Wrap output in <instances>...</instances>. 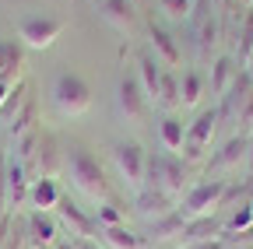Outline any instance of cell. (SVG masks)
Segmentation results:
<instances>
[{"label":"cell","mask_w":253,"mask_h":249,"mask_svg":"<svg viewBox=\"0 0 253 249\" xmlns=\"http://www.w3.org/2000/svg\"><path fill=\"white\" fill-rule=\"evenodd\" d=\"M63 162H67V172H71V186L78 193H84L88 200L102 204V200H113V186L106 179V169L99 165L95 154H88L84 147H71L63 154Z\"/></svg>","instance_id":"obj_1"},{"label":"cell","mask_w":253,"mask_h":249,"mask_svg":"<svg viewBox=\"0 0 253 249\" xmlns=\"http://www.w3.org/2000/svg\"><path fill=\"white\" fill-rule=\"evenodd\" d=\"M148 186L158 193L172 197L176 204L183 200V193L190 190V169L179 154H169V151H158V154H148Z\"/></svg>","instance_id":"obj_2"},{"label":"cell","mask_w":253,"mask_h":249,"mask_svg":"<svg viewBox=\"0 0 253 249\" xmlns=\"http://www.w3.org/2000/svg\"><path fill=\"white\" fill-rule=\"evenodd\" d=\"M91 102L95 99H91V88H88L84 77H78V74H56V81H53V106H56L60 116L78 119V116H84L91 109Z\"/></svg>","instance_id":"obj_3"},{"label":"cell","mask_w":253,"mask_h":249,"mask_svg":"<svg viewBox=\"0 0 253 249\" xmlns=\"http://www.w3.org/2000/svg\"><path fill=\"white\" fill-rule=\"evenodd\" d=\"M113 165L120 172V179L130 186V190H144L148 182V151L137 141H116L113 144Z\"/></svg>","instance_id":"obj_4"},{"label":"cell","mask_w":253,"mask_h":249,"mask_svg":"<svg viewBox=\"0 0 253 249\" xmlns=\"http://www.w3.org/2000/svg\"><path fill=\"white\" fill-rule=\"evenodd\" d=\"M218 109H201L197 112V119L186 127V141H183V147H179V158L190 165V162H204V154H208V147H211V141H214V130H218Z\"/></svg>","instance_id":"obj_5"},{"label":"cell","mask_w":253,"mask_h":249,"mask_svg":"<svg viewBox=\"0 0 253 249\" xmlns=\"http://www.w3.org/2000/svg\"><path fill=\"white\" fill-rule=\"evenodd\" d=\"M225 179H201L194 182L179 200L183 217H201V214H214V207H221V197H225Z\"/></svg>","instance_id":"obj_6"},{"label":"cell","mask_w":253,"mask_h":249,"mask_svg":"<svg viewBox=\"0 0 253 249\" xmlns=\"http://www.w3.org/2000/svg\"><path fill=\"white\" fill-rule=\"evenodd\" d=\"M53 211H56L60 228H67V232H71V239H102V225L95 221V214L81 211L71 197H63V193H60V200H56Z\"/></svg>","instance_id":"obj_7"},{"label":"cell","mask_w":253,"mask_h":249,"mask_svg":"<svg viewBox=\"0 0 253 249\" xmlns=\"http://www.w3.org/2000/svg\"><path fill=\"white\" fill-rule=\"evenodd\" d=\"M60 32H63V21H56V18L28 14V18L18 21V39H21L25 46H32V49H46V46H53V42L60 39Z\"/></svg>","instance_id":"obj_8"},{"label":"cell","mask_w":253,"mask_h":249,"mask_svg":"<svg viewBox=\"0 0 253 249\" xmlns=\"http://www.w3.org/2000/svg\"><path fill=\"white\" fill-rule=\"evenodd\" d=\"M116 109H120V116L126 123H144L151 102H148V95H144V88H141L137 77H123L120 81V88H116Z\"/></svg>","instance_id":"obj_9"},{"label":"cell","mask_w":253,"mask_h":249,"mask_svg":"<svg viewBox=\"0 0 253 249\" xmlns=\"http://www.w3.org/2000/svg\"><path fill=\"white\" fill-rule=\"evenodd\" d=\"M148 49H151V56H155L166 71H176V67L183 64L179 42L172 39L169 28H166V25H158V21H148Z\"/></svg>","instance_id":"obj_10"},{"label":"cell","mask_w":253,"mask_h":249,"mask_svg":"<svg viewBox=\"0 0 253 249\" xmlns=\"http://www.w3.org/2000/svg\"><path fill=\"white\" fill-rule=\"evenodd\" d=\"M25 235L32 249H56L60 242V221L49 211H32L25 217Z\"/></svg>","instance_id":"obj_11"},{"label":"cell","mask_w":253,"mask_h":249,"mask_svg":"<svg viewBox=\"0 0 253 249\" xmlns=\"http://www.w3.org/2000/svg\"><path fill=\"white\" fill-rule=\"evenodd\" d=\"M99 14L123 36H134L141 28V18H137V7L134 0H99Z\"/></svg>","instance_id":"obj_12"},{"label":"cell","mask_w":253,"mask_h":249,"mask_svg":"<svg viewBox=\"0 0 253 249\" xmlns=\"http://www.w3.org/2000/svg\"><path fill=\"white\" fill-rule=\"evenodd\" d=\"M221 225L214 214H201V217H186V225H183V232H179V239H176V246L179 249H186V246H201V242H211V239H218L221 235Z\"/></svg>","instance_id":"obj_13"},{"label":"cell","mask_w":253,"mask_h":249,"mask_svg":"<svg viewBox=\"0 0 253 249\" xmlns=\"http://www.w3.org/2000/svg\"><path fill=\"white\" fill-rule=\"evenodd\" d=\"M60 162H63V151H60L56 137L42 130V134H39V151H36V165H32L36 179H39V176H46V179H56V172H60Z\"/></svg>","instance_id":"obj_14"},{"label":"cell","mask_w":253,"mask_h":249,"mask_svg":"<svg viewBox=\"0 0 253 249\" xmlns=\"http://www.w3.org/2000/svg\"><path fill=\"white\" fill-rule=\"evenodd\" d=\"M4 172H7V207L18 211V207L28 204V186H32V179H28L25 165L14 162V158H4Z\"/></svg>","instance_id":"obj_15"},{"label":"cell","mask_w":253,"mask_h":249,"mask_svg":"<svg viewBox=\"0 0 253 249\" xmlns=\"http://www.w3.org/2000/svg\"><path fill=\"white\" fill-rule=\"evenodd\" d=\"M162 74H166V67L151 56V49L137 53V81H141V88H144V95H148L151 106H158V84H162Z\"/></svg>","instance_id":"obj_16"},{"label":"cell","mask_w":253,"mask_h":249,"mask_svg":"<svg viewBox=\"0 0 253 249\" xmlns=\"http://www.w3.org/2000/svg\"><path fill=\"white\" fill-rule=\"evenodd\" d=\"M134 211L144 217V221H155V217L176 211V200L166 197V193H158V190H151V186H144V190L137 193V200H134Z\"/></svg>","instance_id":"obj_17"},{"label":"cell","mask_w":253,"mask_h":249,"mask_svg":"<svg viewBox=\"0 0 253 249\" xmlns=\"http://www.w3.org/2000/svg\"><path fill=\"white\" fill-rule=\"evenodd\" d=\"M21 71H25L21 46H18V42H7V39H0V81L14 88V84H21Z\"/></svg>","instance_id":"obj_18"},{"label":"cell","mask_w":253,"mask_h":249,"mask_svg":"<svg viewBox=\"0 0 253 249\" xmlns=\"http://www.w3.org/2000/svg\"><path fill=\"white\" fill-rule=\"evenodd\" d=\"M183 225H186V217H183V211L176 207V211H169V214H162V217H155V221H148V242H166V239H179V232H183Z\"/></svg>","instance_id":"obj_19"},{"label":"cell","mask_w":253,"mask_h":249,"mask_svg":"<svg viewBox=\"0 0 253 249\" xmlns=\"http://www.w3.org/2000/svg\"><path fill=\"white\" fill-rule=\"evenodd\" d=\"M56 200H60V186H56V179H46V176L32 179V186H28V204L36 207V211H53Z\"/></svg>","instance_id":"obj_20"},{"label":"cell","mask_w":253,"mask_h":249,"mask_svg":"<svg viewBox=\"0 0 253 249\" xmlns=\"http://www.w3.org/2000/svg\"><path fill=\"white\" fill-rule=\"evenodd\" d=\"M246 151H250V137H246V134H243V137H232V141L208 162V169H214V172H218V169H236V165L246 158Z\"/></svg>","instance_id":"obj_21"},{"label":"cell","mask_w":253,"mask_h":249,"mask_svg":"<svg viewBox=\"0 0 253 249\" xmlns=\"http://www.w3.org/2000/svg\"><path fill=\"white\" fill-rule=\"evenodd\" d=\"M158 141H162V151L169 154H179L183 141H186V127H183V119L176 112H169L162 123H158Z\"/></svg>","instance_id":"obj_22"},{"label":"cell","mask_w":253,"mask_h":249,"mask_svg":"<svg viewBox=\"0 0 253 249\" xmlns=\"http://www.w3.org/2000/svg\"><path fill=\"white\" fill-rule=\"evenodd\" d=\"M236 74H239V67H236V56H218L214 64H211V91L221 99L225 91L232 88V81H236Z\"/></svg>","instance_id":"obj_23"},{"label":"cell","mask_w":253,"mask_h":249,"mask_svg":"<svg viewBox=\"0 0 253 249\" xmlns=\"http://www.w3.org/2000/svg\"><path fill=\"white\" fill-rule=\"evenodd\" d=\"M102 239L113 246V249H151V242L134 232V228H126V225H116V228H102Z\"/></svg>","instance_id":"obj_24"},{"label":"cell","mask_w":253,"mask_h":249,"mask_svg":"<svg viewBox=\"0 0 253 249\" xmlns=\"http://www.w3.org/2000/svg\"><path fill=\"white\" fill-rule=\"evenodd\" d=\"M204 95V77L201 71H183L179 77V109H194Z\"/></svg>","instance_id":"obj_25"},{"label":"cell","mask_w":253,"mask_h":249,"mask_svg":"<svg viewBox=\"0 0 253 249\" xmlns=\"http://www.w3.org/2000/svg\"><path fill=\"white\" fill-rule=\"evenodd\" d=\"M36 116H39V106H36V99H28V106L18 112V119L7 127V134H11V141H18V137H25V134H32V130H39V123H36Z\"/></svg>","instance_id":"obj_26"},{"label":"cell","mask_w":253,"mask_h":249,"mask_svg":"<svg viewBox=\"0 0 253 249\" xmlns=\"http://www.w3.org/2000/svg\"><path fill=\"white\" fill-rule=\"evenodd\" d=\"M158 106L162 109H179V74L176 71H166L162 74V84H158Z\"/></svg>","instance_id":"obj_27"},{"label":"cell","mask_w":253,"mask_h":249,"mask_svg":"<svg viewBox=\"0 0 253 249\" xmlns=\"http://www.w3.org/2000/svg\"><path fill=\"white\" fill-rule=\"evenodd\" d=\"M28 99H32V95H28V84L21 81V84H18V88L11 91V99L4 102V109H0V123H7V127H11V123L18 119V112H21V109L28 106Z\"/></svg>","instance_id":"obj_28"},{"label":"cell","mask_w":253,"mask_h":249,"mask_svg":"<svg viewBox=\"0 0 253 249\" xmlns=\"http://www.w3.org/2000/svg\"><path fill=\"white\" fill-rule=\"evenodd\" d=\"M95 221H99L102 228H116V225H123V204H120V200H102L99 211H95Z\"/></svg>","instance_id":"obj_29"},{"label":"cell","mask_w":253,"mask_h":249,"mask_svg":"<svg viewBox=\"0 0 253 249\" xmlns=\"http://www.w3.org/2000/svg\"><path fill=\"white\" fill-rule=\"evenodd\" d=\"M253 53V7L246 18H239V46H236V60H243L246 64V56Z\"/></svg>","instance_id":"obj_30"},{"label":"cell","mask_w":253,"mask_h":249,"mask_svg":"<svg viewBox=\"0 0 253 249\" xmlns=\"http://www.w3.org/2000/svg\"><path fill=\"white\" fill-rule=\"evenodd\" d=\"M158 11H166L172 21H190V11H194V0H155Z\"/></svg>","instance_id":"obj_31"},{"label":"cell","mask_w":253,"mask_h":249,"mask_svg":"<svg viewBox=\"0 0 253 249\" xmlns=\"http://www.w3.org/2000/svg\"><path fill=\"white\" fill-rule=\"evenodd\" d=\"M246 228H253V204H243V207L229 217V225L221 228V232H232V235H236V232H246Z\"/></svg>","instance_id":"obj_32"},{"label":"cell","mask_w":253,"mask_h":249,"mask_svg":"<svg viewBox=\"0 0 253 249\" xmlns=\"http://www.w3.org/2000/svg\"><path fill=\"white\" fill-rule=\"evenodd\" d=\"M186 249H232V246H225L221 239H211V242H201V246H186Z\"/></svg>","instance_id":"obj_33"},{"label":"cell","mask_w":253,"mask_h":249,"mask_svg":"<svg viewBox=\"0 0 253 249\" xmlns=\"http://www.w3.org/2000/svg\"><path fill=\"white\" fill-rule=\"evenodd\" d=\"M14 88H18V84H14ZM14 88H11V84H4V81H0V109H4V102L11 99V91H14Z\"/></svg>","instance_id":"obj_34"},{"label":"cell","mask_w":253,"mask_h":249,"mask_svg":"<svg viewBox=\"0 0 253 249\" xmlns=\"http://www.w3.org/2000/svg\"><path fill=\"white\" fill-rule=\"evenodd\" d=\"M74 249H99L95 239H74Z\"/></svg>","instance_id":"obj_35"},{"label":"cell","mask_w":253,"mask_h":249,"mask_svg":"<svg viewBox=\"0 0 253 249\" xmlns=\"http://www.w3.org/2000/svg\"><path fill=\"white\" fill-rule=\"evenodd\" d=\"M246 67H250V71H246V74H250V77H253V53H250V56H246Z\"/></svg>","instance_id":"obj_36"},{"label":"cell","mask_w":253,"mask_h":249,"mask_svg":"<svg viewBox=\"0 0 253 249\" xmlns=\"http://www.w3.org/2000/svg\"><path fill=\"white\" fill-rule=\"evenodd\" d=\"M56 249H74V242H63V239H60V242H56Z\"/></svg>","instance_id":"obj_37"},{"label":"cell","mask_w":253,"mask_h":249,"mask_svg":"<svg viewBox=\"0 0 253 249\" xmlns=\"http://www.w3.org/2000/svg\"><path fill=\"white\" fill-rule=\"evenodd\" d=\"M250 172H253V137H250Z\"/></svg>","instance_id":"obj_38"},{"label":"cell","mask_w":253,"mask_h":249,"mask_svg":"<svg viewBox=\"0 0 253 249\" xmlns=\"http://www.w3.org/2000/svg\"><path fill=\"white\" fill-rule=\"evenodd\" d=\"M236 249H253V242H243V246H236Z\"/></svg>","instance_id":"obj_39"},{"label":"cell","mask_w":253,"mask_h":249,"mask_svg":"<svg viewBox=\"0 0 253 249\" xmlns=\"http://www.w3.org/2000/svg\"><path fill=\"white\" fill-rule=\"evenodd\" d=\"M95 4H99V0H95Z\"/></svg>","instance_id":"obj_40"}]
</instances>
